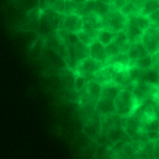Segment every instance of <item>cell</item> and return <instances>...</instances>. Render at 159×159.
<instances>
[{
  "instance_id": "cell-19",
  "label": "cell",
  "mask_w": 159,
  "mask_h": 159,
  "mask_svg": "<svg viewBox=\"0 0 159 159\" xmlns=\"http://www.w3.org/2000/svg\"><path fill=\"white\" fill-rule=\"evenodd\" d=\"M133 18H134L135 24H137L138 27H140L141 30L144 31V32H145L147 30H149V28L152 27L149 17H145V16H141V14H137V16H133Z\"/></svg>"
},
{
  "instance_id": "cell-5",
  "label": "cell",
  "mask_w": 159,
  "mask_h": 159,
  "mask_svg": "<svg viewBox=\"0 0 159 159\" xmlns=\"http://www.w3.org/2000/svg\"><path fill=\"white\" fill-rule=\"evenodd\" d=\"M42 11L41 8H34V10L28 11V13H25L24 16V20H22L21 25H20V28H21L22 31H31V32H38L39 31V22H41V17H42Z\"/></svg>"
},
{
  "instance_id": "cell-14",
  "label": "cell",
  "mask_w": 159,
  "mask_h": 159,
  "mask_svg": "<svg viewBox=\"0 0 159 159\" xmlns=\"http://www.w3.org/2000/svg\"><path fill=\"white\" fill-rule=\"evenodd\" d=\"M158 10H159V0H145L143 7L140 8V14L141 16L149 17L151 14H154Z\"/></svg>"
},
{
  "instance_id": "cell-15",
  "label": "cell",
  "mask_w": 159,
  "mask_h": 159,
  "mask_svg": "<svg viewBox=\"0 0 159 159\" xmlns=\"http://www.w3.org/2000/svg\"><path fill=\"white\" fill-rule=\"evenodd\" d=\"M123 89L121 87H119V85H116L115 82H112V84H106L103 85V91H102V96H105V98H109V99H113L115 101L116 98H117L119 92Z\"/></svg>"
},
{
  "instance_id": "cell-28",
  "label": "cell",
  "mask_w": 159,
  "mask_h": 159,
  "mask_svg": "<svg viewBox=\"0 0 159 159\" xmlns=\"http://www.w3.org/2000/svg\"><path fill=\"white\" fill-rule=\"evenodd\" d=\"M158 87H159V85H158Z\"/></svg>"
},
{
  "instance_id": "cell-21",
  "label": "cell",
  "mask_w": 159,
  "mask_h": 159,
  "mask_svg": "<svg viewBox=\"0 0 159 159\" xmlns=\"http://www.w3.org/2000/svg\"><path fill=\"white\" fill-rule=\"evenodd\" d=\"M106 52H107V56H109V57H113V56L121 53V49L116 42H113V43H110L109 46H106Z\"/></svg>"
},
{
  "instance_id": "cell-2",
  "label": "cell",
  "mask_w": 159,
  "mask_h": 159,
  "mask_svg": "<svg viewBox=\"0 0 159 159\" xmlns=\"http://www.w3.org/2000/svg\"><path fill=\"white\" fill-rule=\"evenodd\" d=\"M127 24H129V17L124 16L120 10H110V13L103 18L102 28L109 30L115 34H119L126 31Z\"/></svg>"
},
{
  "instance_id": "cell-24",
  "label": "cell",
  "mask_w": 159,
  "mask_h": 159,
  "mask_svg": "<svg viewBox=\"0 0 159 159\" xmlns=\"http://www.w3.org/2000/svg\"><path fill=\"white\" fill-rule=\"evenodd\" d=\"M126 3H127V0H115L110 7H112V10H121Z\"/></svg>"
},
{
  "instance_id": "cell-1",
  "label": "cell",
  "mask_w": 159,
  "mask_h": 159,
  "mask_svg": "<svg viewBox=\"0 0 159 159\" xmlns=\"http://www.w3.org/2000/svg\"><path fill=\"white\" fill-rule=\"evenodd\" d=\"M140 105H141L140 101L135 98L133 91L129 89V88H123V89L119 92L117 98L115 99L116 115H119L123 119L131 117L133 115H135V112L138 110Z\"/></svg>"
},
{
  "instance_id": "cell-25",
  "label": "cell",
  "mask_w": 159,
  "mask_h": 159,
  "mask_svg": "<svg viewBox=\"0 0 159 159\" xmlns=\"http://www.w3.org/2000/svg\"><path fill=\"white\" fill-rule=\"evenodd\" d=\"M152 56H154V70L159 73V53H155Z\"/></svg>"
},
{
  "instance_id": "cell-13",
  "label": "cell",
  "mask_w": 159,
  "mask_h": 159,
  "mask_svg": "<svg viewBox=\"0 0 159 159\" xmlns=\"http://www.w3.org/2000/svg\"><path fill=\"white\" fill-rule=\"evenodd\" d=\"M116 39V34L112 32L109 30H105V28H101L98 31V36H96V41H99L103 46H109L110 43H113Z\"/></svg>"
},
{
  "instance_id": "cell-26",
  "label": "cell",
  "mask_w": 159,
  "mask_h": 159,
  "mask_svg": "<svg viewBox=\"0 0 159 159\" xmlns=\"http://www.w3.org/2000/svg\"><path fill=\"white\" fill-rule=\"evenodd\" d=\"M127 2H131V3H134V4L138 7V10H140V8L143 7V4H144V3H145V0H127Z\"/></svg>"
},
{
  "instance_id": "cell-27",
  "label": "cell",
  "mask_w": 159,
  "mask_h": 159,
  "mask_svg": "<svg viewBox=\"0 0 159 159\" xmlns=\"http://www.w3.org/2000/svg\"><path fill=\"white\" fill-rule=\"evenodd\" d=\"M67 2H74V0H67Z\"/></svg>"
},
{
  "instance_id": "cell-10",
  "label": "cell",
  "mask_w": 159,
  "mask_h": 159,
  "mask_svg": "<svg viewBox=\"0 0 159 159\" xmlns=\"http://www.w3.org/2000/svg\"><path fill=\"white\" fill-rule=\"evenodd\" d=\"M45 48H46V38L41 35H36V38L34 39L32 45L30 48V56L32 59H41L43 56Z\"/></svg>"
},
{
  "instance_id": "cell-4",
  "label": "cell",
  "mask_w": 159,
  "mask_h": 159,
  "mask_svg": "<svg viewBox=\"0 0 159 159\" xmlns=\"http://www.w3.org/2000/svg\"><path fill=\"white\" fill-rule=\"evenodd\" d=\"M102 67H105L103 63L96 61L95 59H92V57H89V56H88V57H85L84 60L78 61L77 66H75L74 71L77 73V74L85 75V77H88L89 80H93V75H95L96 73L102 69Z\"/></svg>"
},
{
  "instance_id": "cell-23",
  "label": "cell",
  "mask_w": 159,
  "mask_h": 159,
  "mask_svg": "<svg viewBox=\"0 0 159 159\" xmlns=\"http://www.w3.org/2000/svg\"><path fill=\"white\" fill-rule=\"evenodd\" d=\"M149 20H151L152 27L159 28V10H158V11H155L154 14H151V16H149Z\"/></svg>"
},
{
  "instance_id": "cell-17",
  "label": "cell",
  "mask_w": 159,
  "mask_h": 159,
  "mask_svg": "<svg viewBox=\"0 0 159 159\" xmlns=\"http://www.w3.org/2000/svg\"><path fill=\"white\" fill-rule=\"evenodd\" d=\"M143 81L147 82V84H149V85H152V87H158L159 85V73L154 69L145 70V71H144Z\"/></svg>"
},
{
  "instance_id": "cell-22",
  "label": "cell",
  "mask_w": 159,
  "mask_h": 159,
  "mask_svg": "<svg viewBox=\"0 0 159 159\" xmlns=\"http://www.w3.org/2000/svg\"><path fill=\"white\" fill-rule=\"evenodd\" d=\"M151 154H152V159H159V138L152 143Z\"/></svg>"
},
{
  "instance_id": "cell-6",
  "label": "cell",
  "mask_w": 159,
  "mask_h": 159,
  "mask_svg": "<svg viewBox=\"0 0 159 159\" xmlns=\"http://www.w3.org/2000/svg\"><path fill=\"white\" fill-rule=\"evenodd\" d=\"M141 42L145 46V49L148 50L149 55L159 53V28L151 27L149 30H147L144 32Z\"/></svg>"
},
{
  "instance_id": "cell-3",
  "label": "cell",
  "mask_w": 159,
  "mask_h": 159,
  "mask_svg": "<svg viewBox=\"0 0 159 159\" xmlns=\"http://www.w3.org/2000/svg\"><path fill=\"white\" fill-rule=\"evenodd\" d=\"M85 27V21L82 14L80 13H70V14H64L63 16V21H61L60 30L66 31L69 34H78L84 30Z\"/></svg>"
},
{
  "instance_id": "cell-9",
  "label": "cell",
  "mask_w": 159,
  "mask_h": 159,
  "mask_svg": "<svg viewBox=\"0 0 159 159\" xmlns=\"http://www.w3.org/2000/svg\"><path fill=\"white\" fill-rule=\"evenodd\" d=\"M124 32H126L127 38H129V41L131 42V43L141 42L143 35H144V31L141 30L137 24H135V21H134V18H133V17H129V24H127L126 31H124Z\"/></svg>"
},
{
  "instance_id": "cell-16",
  "label": "cell",
  "mask_w": 159,
  "mask_h": 159,
  "mask_svg": "<svg viewBox=\"0 0 159 159\" xmlns=\"http://www.w3.org/2000/svg\"><path fill=\"white\" fill-rule=\"evenodd\" d=\"M131 66H135L141 70H151V69H154V56L147 55V56H144V57L138 59V60L135 61V63H133Z\"/></svg>"
},
{
  "instance_id": "cell-18",
  "label": "cell",
  "mask_w": 159,
  "mask_h": 159,
  "mask_svg": "<svg viewBox=\"0 0 159 159\" xmlns=\"http://www.w3.org/2000/svg\"><path fill=\"white\" fill-rule=\"evenodd\" d=\"M14 3H16L17 6H20V7H21L25 13H28V11H31V10H34V8H38L39 7V2H38V0H14Z\"/></svg>"
},
{
  "instance_id": "cell-11",
  "label": "cell",
  "mask_w": 159,
  "mask_h": 159,
  "mask_svg": "<svg viewBox=\"0 0 159 159\" xmlns=\"http://www.w3.org/2000/svg\"><path fill=\"white\" fill-rule=\"evenodd\" d=\"M84 91H85V93L89 96V99H93L96 103V101L102 96L103 85H102L101 82L95 81V80H91V81H88V84H87V87L84 88Z\"/></svg>"
},
{
  "instance_id": "cell-20",
  "label": "cell",
  "mask_w": 159,
  "mask_h": 159,
  "mask_svg": "<svg viewBox=\"0 0 159 159\" xmlns=\"http://www.w3.org/2000/svg\"><path fill=\"white\" fill-rule=\"evenodd\" d=\"M88 81H91L88 77H85V75H81V74H77V77H75V84H74V89L75 91H84V88L87 87Z\"/></svg>"
},
{
  "instance_id": "cell-12",
  "label": "cell",
  "mask_w": 159,
  "mask_h": 159,
  "mask_svg": "<svg viewBox=\"0 0 159 159\" xmlns=\"http://www.w3.org/2000/svg\"><path fill=\"white\" fill-rule=\"evenodd\" d=\"M127 55H129L130 60H131V64H133V63H135L138 59L144 57V56L149 55V53H148V50L145 49V46L143 45V42H137V43L131 45V48L129 49Z\"/></svg>"
},
{
  "instance_id": "cell-7",
  "label": "cell",
  "mask_w": 159,
  "mask_h": 159,
  "mask_svg": "<svg viewBox=\"0 0 159 159\" xmlns=\"http://www.w3.org/2000/svg\"><path fill=\"white\" fill-rule=\"evenodd\" d=\"M88 55H89V57L95 59L96 61L103 63L105 66H106L107 59H109L107 52H106V46H103V45H102L99 41L92 42V43L88 46Z\"/></svg>"
},
{
  "instance_id": "cell-8",
  "label": "cell",
  "mask_w": 159,
  "mask_h": 159,
  "mask_svg": "<svg viewBox=\"0 0 159 159\" xmlns=\"http://www.w3.org/2000/svg\"><path fill=\"white\" fill-rule=\"evenodd\" d=\"M95 112L101 116L115 115L116 113L115 101H113V99H109V98H105V96H101L95 103Z\"/></svg>"
}]
</instances>
